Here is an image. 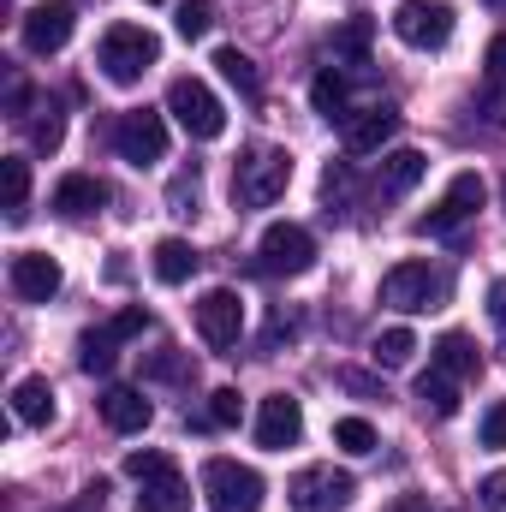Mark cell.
<instances>
[{
  "label": "cell",
  "mask_w": 506,
  "mask_h": 512,
  "mask_svg": "<svg viewBox=\"0 0 506 512\" xmlns=\"http://www.w3.org/2000/svg\"><path fill=\"white\" fill-rule=\"evenodd\" d=\"M6 173V221H24V197H30V161L24 155H6L0 161Z\"/></svg>",
  "instance_id": "4316f807"
},
{
  "label": "cell",
  "mask_w": 506,
  "mask_h": 512,
  "mask_svg": "<svg viewBox=\"0 0 506 512\" xmlns=\"http://www.w3.org/2000/svg\"><path fill=\"white\" fill-rule=\"evenodd\" d=\"M483 197H489L483 173H459V179L447 185V197H441V203H435V209H429V215H423V221H417L411 233H417V239H441V233L465 227V221H471V215L483 209Z\"/></svg>",
  "instance_id": "9c48e42d"
},
{
  "label": "cell",
  "mask_w": 506,
  "mask_h": 512,
  "mask_svg": "<svg viewBox=\"0 0 506 512\" xmlns=\"http://www.w3.org/2000/svg\"><path fill=\"white\" fill-rule=\"evenodd\" d=\"M149 417H155V405H149L137 387H108V393H102V423H108V429L137 435V429H149Z\"/></svg>",
  "instance_id": "e0dca14e"
},
{
  "label": "cell",
  "mask_w": 506,
  "mask_h": 512,
  "mask_svg": "<svg viewBox=\"0 0 506 512\" xmlns=\"http://www.w3.org/2000/svg\"><path fill=\"white\" fill-rule=\"evenodd\" d=\"M286 185H292V155L274 149V143H251V149L239 155V167H233V197H239L245 209L280 203Z\"/></svg>",
  "instance_id": "6da1fadb"
},
{
  "label": "cell",
  "mask_w": 506,
  "mask_h": 512,
  "mask_svg": "<svg viewBox=\"0 0 506 512\" xmlns=\"http://www.w3.org/2000/svg\"><path fill=\"white\" fill-rule=\"evenodd\" d=\"M483 66H489V72H483V84H489V90H506V36H495V42H489Z\"/></svg>",
  "instance_id": "d590c367"
},
{
  "label": "cell",
  "mask_w": 506,
  "mask_h": 512,
  "mask_svg": "<svg viewBox=\"0 0 506 512\" xmlns=\"http://www.w3.org/2000/svg\"><path fill=\"white\" fill-rule=\"evenodd\" d=\"M411 352H417V334H411V328H387V334H376V364L381 370H405Z\"/></svg>",
  "instance_id": "f1b7e54d"
},
{
  "label": "cell",
  "mask_w": 506,
  "mask_h": 512,
  "mask_svg": "<svg viewBox=\"0 0 506 512\" xmlns=\"http://www.w3.org/2000/svg\"><path fill=\"white\" fill-rule=\"evenodd\" d=\"M173 24H179L185 42H203L209 24H215V0H179V18H173Z\"/></svg>",
  "instance_id": "f546056e"
},
{
  "label": "cell",
  "mask_w": 506,
  "mask_h": 512,
  "mask_svg": "<svg viewBox=\"0 0 506 512\" xmlns=\"http://www.w3.org/2000/svg\"><path fill=\"white\" fill-rule=\"evenodd\" d=\"M6 280H12V292L24 298V304H48L54 292H60V262L54 256H42V251H18L12 256V268H6Z\"/></svg>",
  "instance_id": "9a60e30c"
},
{
  "label": "cell",
  "mask_w": 506,
  "mask_h": 512,
  "mask_svg": "<svg viewBox=\"0 0 506 512\" xmlns=\"http://www.w3.org/2000/svg\"><path fill=\"white\" fill-rule=\"evenodd\" d=\"M24 108H30V84H24V78H12V84H6V114L18 120Z\"/></svg>",
  "instance_id": "b9f144b4"
},
{
  "label": "cell",
  "mask_w": 506,
  "mask_h": 512,
  "mask_svg": "<svg viewBox=\"0 0 506 512\" xmlns=\"http://www.w3.org/2000/svg\"><path fill=\"white\" fill-rule=\"evenodd\" d=\"M310 102H316V114H322L328 126H346V120H352L346 72H340V66H322V72H316V84H310Z\"/></svg>",
  "instance_id": "ffe728a7"
},
{
  "label": "cell",
  "mask_w": 506,
  "mask_h": 512,
  "mask_svg": "<svg viewBox=\"0 0 506 512\" xmlns=\"http://www.w3.org/2000/svg\"><path fill=\"white\" fill-rule=\"evenodd\" d=\"M66 512H108V483L96 477V483H90V489H84V495H78Z\"/></svg>",
  "instance_id": "f35d334b"
},
{
  "label": "cell",
  "mask_w": 506,
  "mask_h": 512,
  "mask_svg": "<svg viewBox=\"0 0 506 512\" xmlns=\"http://www.w3.org/2000/svg\"><path fill=\"white\" fill-rule=\"evenodd\" d=\"M72 6L66 0H48V6H30L24 12V24H18V36H24V48L30 54H60L66 42H72Z\"/></svg>",
  "instance_id": "4fadbf2b"
},
{
  "label": "cell",
  "mask_w": 506,
  "mask_h": 512,
  "mask_svg": "<svg viewBox=\"0 0 506 512\" xmlns=\"http://www.w3.org/2000/svg\"><path fill=\"white\" fill-rule=\"evenodd\" d=\"M393 36L405 42V48H447V36H453V6L447 0H399L393 6Z\"/></svg>",
  "instance_id": "ba28073f"
},
{
  "label": "cell",
  "mask_w": 506,
  "mask_h": 512,
  "mask_svg": "<svg viewBox=\"0 0 506 512\" xmlns=\"http://www.w3.org/2000/svg\"><path fill=\"white\" fill-rule=\"evenodd\" d=\"M102 203H108V185L90 179V173H66V179L54 185V215H66V221H84V215H96Z\"/></svg>",
  "instance_id": "2e32d148"
},
{
  "label": "cell",
  "mask_w": 506,
  "mask_h": 512,
  "mask_svg": "<svg viewBox=\"0 0 506 512\" xmlns=\"http://www.w3.org/2000/svg\"><path fill=\"white\" fill-rule=\"evenodd\" d=\"M489 316H495V328L506 334V280H495V286H489Z\"/></svg>",
  "instance_id": "ee69618b"
},
{
  "label": "cell",
  "mask_w": 506,
  "mask_h": 512,
  "mask_svg": "<svg viewBox=\"0 0 506 512\" xmlns=\"http://www.w3.org/2000/svg\"><path fill=\"white\" fill-rule=\"evenodd\" d=\"M239 417H245V399H239V387H215V393H209V423H215V429H233Z\"/></svg>",
  "instance_id": "1f68e13d"
},
{
  "label": "cell",
  "mask_w": 506,
  "mask_h": 512,
  "mask_svg": "<svg viewBox=\"0 0 506 512\" xmlns=\"http://www.w3.org/2000/svg\"><path fill=\"white\" fill-rule=\"evenodd\" d=\"M423 173H429V155L423 149H393V155H381L376 185H381V197H405Z\"/></svg>",
  "instance_id": "d6986e66"
},
{
  "label": "cell",
  "mask_w": 506,
  "mask_h": 512,
  "mask_svg": "<svg viewBox=\"0 0 506 512\" xmlns=\"http://www.w3.org/2000/svg\"><path fill=\"white\" fill-rule=\"evenodd\" d=\"M179 370H185L179 346H155V358H149V376H179Z\"/></svg>",
  "instance_id": "74e56055"
},
{
  "label": "cell",
  "mask_w": 506,
  "mask_h": 512,
  "mask_svg": "<svg viewBox=\"0 0 506 512\" xmlns=\"http://www.w3.org/2000/svg\"><path fill=\"white\" fill-rule=\"evenodd\" d=\"M114 149H120V161L131 167H155L161 155H167V120L161 114H120V126H114Z\"/></svg>",
  "instance_id": "7c38bea8"
},
{
  "label": "cell",
  "mask_w": 506,
  "mask_h": 512,
  "mask_svg": "<svg viewBox=\"0 0 506 512\" xmlns=\"http://www.w3.org/2000/svg\"><path fill=\"white\" fill-rule=\"evenodd\" d=\"M203 495H209V512H256L262 507V477L239 459H209L203 465Z\"/></svg>",
  "instance_id": "52a82bcc"
},
{
  "label": "cell",
  "mask_w": 506,
  "mask_h": 512,
  "mask_svg": "<svg viewBox=\"0 0 506 512\" xmlns=\"http://www.w3.org/2000/svg\"><path fill=\"white\" fill-rule=\"evenodd\" d=\"M483 447H506V399L483 411Z\"/></svg>",
  "instance_id": "8d00e7d4"
},
{
  "label": "cell",
  "mask_w": 506,
  "mask_h": 512,
  "mask_svg": "<svg viewBox=\"0 0 506 512\" xmlns=\"http://www.w3.org/2000/svg\"><path fill=\"white\" fill-rule=\"evenodd\" d=\"M393 131H399V114H393V108L352 114V120H346V149H352V155H370V149H381Z\"/></svg>",
  "instance_id": "44dd1931"
},
{
  "label": "cell",
  "mask_w": 506,
  "mask_h": 512,
  "mask_svg": "<svg viewBox=\"0 0 506 512\" xmlns=\"http://www.w3.org/2000/svg\"><path fill=\"white\" fill-rule=\"evenodd\" d=\"M340 382L352 387V393H370V399H376V393H381V387L370 382V376H358V370H340ZM381 399H387V393H381Z\"/></svg>",
  "instance_id": "f6af8a7d"
},
{
  "label": "cell",
  "mask_w": 506,
  "mask_h": 512,
  "mask_svg": "<svg viewBox=\"0 0 506 512\" xmlns=\"http://www.w3.org/2000/svg\"><path fill=\"white\" fill-rule=\"evenodd\" d=\"M417 399H423V411H435V417H453V411H459V387H453V376H441V370H429V376L417 382Z\"/></svg>",
  "instance_id": "83f0119b"
},
{
  "label": "cell",
  "mask_w": 506,
  "mask_h": 512,
  "mask_svg": "<svg viewBox=\"0 0 506 512\" xmlns=\"http://www.w3.org/2000/svg\"><path fill=\"white\" fill-rule=\"evenodd\" d=\"M12 417L24 429H48L54 423V387H48V376H24L12 387Z\"/></svg>",
  "instance_id": "ac0fdd59"
},
{
  "label": "cell",
  "mask_w": 506,
  "mask_h": 512,
  "mask_svg": "<svg viewBox=\"0 0 506 512\" xmlns=\"http://www.w3.org/2000/svg\"><path fill=\"white\" fill-rule=\"evenodd\" d=\"M477 495H483V507H489V512H506V471L483 477V489H477Z\"/></svg>",
  "instance_id": "ab89813d"
},
{
  "label": "cell",
  "mask_w": 506,
  "mask_h": 512,
  "mask_svg": "<svg viewBox=\"0 0 506 512\" xmlns=\"http://www.w3.org/2000/svg\"><path fill=\"white\" fill-rule=\"evenodd\" d=\"M322 197H328V215L352 203V167H346V161H334V167L322 173Z\"/></svg>",
  "instance_id": "d6a6232c"
},
{
  "label": "cell",
  "mask_w": 506,
  "mask_h": 512,
  "mask_svg": "<svg viewBox=\"0 0 506 512\" xmlns=\"http://www.w3.org/2000/svg\"><path fill=\"white\" fill-rule=\"evenodd\" d=\"M149 268H155L161 286H185V280L197 274V251H191L185 239H161V245L149 251Z\"/></svg>",
  "instance_id": "7402d4cb"
},
{
  "label": "cell",
  "mask_w": 506,
  "mask_h": 512,
  "mask_svg": "<svg viewBox=\"0 0 506 512\" xmlns=\"http://www.w3.org/2000/svg\"><path fill=\"white\" fill-rule=\"evenodd\" d=\"M435 370L453 376V382H459V376H477V346H471L465 334H441V340H435Z\"/></svg>",
  "instance_id": "cb8c5ba5"
},
{
  "label": "cell",
  "mask_w": 506,
  "mask_h": 512,
  "mask_svg": "<svg viewBox=\"0 0 506 512\" xmlns=\"http://www.w3.org/2000/svg\"><path fill=\"white\" fill-rule=\"evenodd\" d=\"M298 435H304V405H298L292 393H268V399H262V411H256V447L286 453Z\"/></svg>",
  "instance_id": "5bb4252c"
},
{
  "label": "cell",
  "mask_w": 506,
  "mask_h": 512,
  "mask_svg": "<svg viewBox=\"0 0 506 512\" xmlns=\"http://www.w3.org/2000/svg\"><path fill=\"white\" fill-rule=\"evenodd\" d=\"M364 48H370V24H364V18H352V24L328 42V66L352 72V66H364Z\"/></svg>",
  "instance_id": "d4e9b609"
},
{
  "label": "cell",
  "mask_w": 506,
  "mask_h": 512,
  "mask_svg": "<svg viewBox=\"0 0 506 512\" xmlns=\"http://www.w3.org/2000/svg\"><path fill=\"white\" fill-rule=\"evenodd\" d=\"M310 262H316V239H310V227H298V221H274V227L262 233V268H268V274H310Z\"/></svg>",
  "instance_id": "8fae6325"
},
{
  "label": "cell",
  "mask_w": 506,
  "mask_h": 512,
  "mask_svg": "<svg viewBox=\"0 0 506 512\" xmlns=\"http://www.w3.org/2000/svg\"><path fill=\"white\" fill-rule=\"evenodd\" d=\"M167 114L191 131L197 143H209V137L227 131V108H221V96H215L203 78H173V84H167Z\"/></svg>",
  "instance_id": "277c9868"
},
{
  "label": "cell",
  "mask_w": 506,
  "mask_h": 512,
  "mask_svg": "<svg viewBox=\"0 0 506 512\" xmlns=\"http://www.w3.org/2000/svg\"><path fill=\"white\" fill-rule=\"evenodd\" d=\"M197 334H203L215 352H233V346H239V334H245V304H239L233 286H215V292L197 298Z\"/></svg>",
  "instance_id": "30bf717a"
},
{
  "label": "cell",
  "mask_w": 506,
  "mask_h": 512,
  "mask_svg": "<svg viewBox=\"0 0 506 512\" xmlns=\"http://www.w3.org/2000/svg\"><path fill=\"white\" fill-rule=\"evenodd\" d=\"M215 66H221V78H227L239 96H262V72H256L251 54H239V48H221V54H215Z\"/></svg>",
  "instance_id": "484cf974"
},
{
  "label": "cell",
  "mask_w": 506,
  "mask_h": 512,
  "mask_svg": "<svg viewBox=\"0 0 506 512\" xmlns=\"http://www.w3.org/2000/svg\"><path fill=\"white\" fill-rule=\"evenodd\" d=\"M60 137H66V120H60V108L48 102V108H42V120L30 126V143H36L42 155H54V149H60Z\"/></svg>",
  "instance_id": "836d02e7"
},
{
  "label": "cell",
  "mask_w": 506,
  "mask_h": 512,
  "mask_svg": "<svg viewBox=\"0 0 506 512\" xmlns=\"http://www.w3.org/2000/svg\"><path fill=\"white\" fill-rule=\"evenodd\" d=\"M489 6H501V12H506V0H489Z\"/></svg>",
  "instance_id": "bcb514c9"
},
{
  "label": "cell",
  "mask_w": 506,
  "mask_h": 512,
  "mask_svg": "<svg viewBox=\"0 0 506 512\" xmlns=\"http://www.w3.org/2000/svg\"><path fill=\"white\" fill-rule=\"evenodd\" d=\"M161 60V36L155 30H143V24H114L108 36H102V48H96V66L108 72V84H143V72Z\"/></svg>",
  "instance_id": "7a4b0ae2"
},
{
  "label": "cell",
  "mask_w": 506,
  "mask_h": 512,
  "mask_svg": "<svg viewBox=\"0 0 506 512\" xmlns=\"http://www.w3.org/2000/svg\"><path fill=\"white\" fill-rule=\"evenodd\" d=\"M358 495L352 471H334V465H304L292 483H286V501L298 512H346Z\"/></svg>",
  "instance_id": "8992f818"
},
{
  "label": "cell",
  "mask_w": 506,
  "mask_h": 512,
  "mask_svg": "<svg viewBox=\"0 0 506 512\" xmlns=\"http://www.w3.org/2000/svg\"><path fill=\"white\" fill-rule=\"evenodd\" d=\"M334 447H346V453L364 459V453H376V429H370L364 417H340V423H334Z\"/></svg>",
  "instance_id": "4dcf8cb0"
},
{
  "label": "cell",
  "mask_w": 506,
  "mask_h": 512,
  "mask_svg": "<svg viewBox=\"0 0 506 512\" xmlns=\"http://www.w3.org/2000/svg\"><path fill=\"white\" fill-rule=\"evenodd\" d=\"M167 203H173V215H197V173H179L173 191H167Z\"/></svg>",
  "instance_id": "e575fe53"
},
{
  "label": "cell",
  "mask_w": 506,
  "mask_h": 512,
  "mask_svg": "<svg viewBox=\"0 0 506 512\" xmlns=\"http://www.w3.org/2000/svg\"><path fill=\"white\" fill-rule=\"evenodd\" d=\"M114 358H120V334H114V328H90V334H78V370H84V376H108Z\"/></svg>",
  "instance_id": "603a6c76"
},
{
  "label": "cell",
  "mask_w": 506,
  "mask_h": 512,
  "mask_svg": "<svg viewBox=\"0 0 506 512\" xmlns=\"http://www.w3.org/2000/svg\"><path fill=\"white\" fill-rule=\"evenodd\" d=\"M381 304H393V310H441L447 304V274L441 268H429V262H399V268H387V280H381Z\"/></svg>",
  "instance_id": "5b68a950"
},
{
  "label": "cell",
  "mask_w": 506,
  "mask_h": 512,
  "mask_svg": "<svg viewBox=\"0 0 506 512\" xmlns=\"http://www.w3.org/2000/svg\"><path fill=\"white\" fill-rule=\"evenodd\" d=\"M126 477H137V507H143V512H191V489H185L179 465H173L161 447L131 453Z\"/></svg>",
  "instance_id": "3957f363"
},
{
  "label": "cell",
  "mask_w": 506,
  "mask_h": 512,
  "mask_svg": "<svg viewBox=\"0 0 506 512\" xmlns=\"http://www.w3.org/2000/svg\"><path fill=\"white\" fill-rule=\"evenodd\" d=\"M108 328H114V334H120V340H131V334H143V328H149V316H143V310H137V304H131V310H120V316H114V322H108Z\"/></svg>",
  "instance_id": "60d3db41"
},
{
  "label": "cell",
  "mask_w": 506,
  "mask_h": 512,
  "mask_svg": "<svg viewBox=\"0 0 506 512\" xmlns=\"http://www.w3.org/2000/svg\"><path fill=\"white\" fill-rule=\"evenodd\" d=\"M483 114H489V126H506V90L483 84Z\"/></svg>",
  "instance_id": "7bdbcfd3"
}]
</instances>
